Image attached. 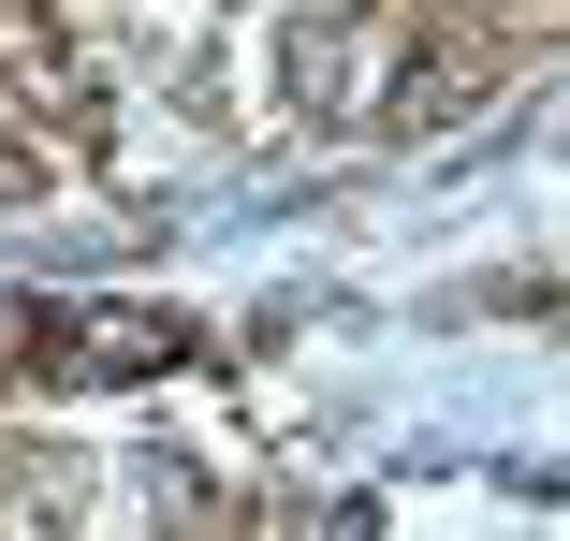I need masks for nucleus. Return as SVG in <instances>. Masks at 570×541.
<instances>
[{
	"mask_svg": "<svg viewBox=\"0 0 570 541\" xmlns=\"http://www.w3.org/2000/svg\"><path fill=\"white\" fill-rule=\"evenodd\" d=\"M30 352L73 381H161V366H190V322L132 307V293H59V307H30Z\"/></svg>",
	"mask_w": 570,
	"mask_h": 541,
	"instance_id": "1",
	"label": "nucleus"
},
{
	"mask_svg": "<svg viewBox=\"0 0 570 541\" xmlns=\"http://www.w3.org/2000/svg\"><path fill=\"white\" fill-rule=\"evenodd\" d=\"M395 16H307L293 30V102L307 118H381V88H395Z\"/></svg>",
	"mask_w": 570,
	"mask_h": 541,
	"instance_id": "2",
	"label": "nucleus"
},
{
	"mask_svg": "<svg viewBox=\"0 0 570 541\" xmlns=\"http://www.w3.org/2000/svg\"><path fill=\"white\" fill-rule=\"evenodd\" d=\"M16 366H30V307L0 293V381H16Z\"/></svg>",
	"mask_w": 570,
	"mask_h": 541,
	"instance_id": "3",
	"label": "nucleus"
}]
</instances>
